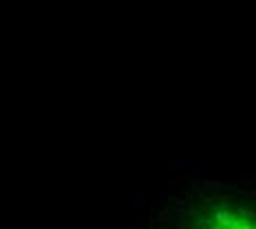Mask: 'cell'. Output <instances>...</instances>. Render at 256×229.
Instances as JSON below:
<instances>
[{"instance_id": "1", "label": "cell", "mask_w": 256, "mask_h": 229, "mask_svg": "<svg viewBox=\"0 0 256 229\" xmlns=\"http://www.w3.org/2000/svg\"><path fill=\"white\" fill-rule=\"evenodd\" d=\"M177 229H256V201L232 192H212L188 201Z\"/></svg>"}]
</instances>
